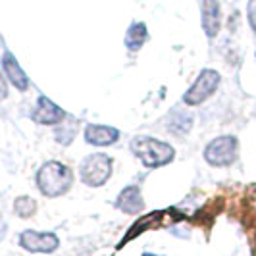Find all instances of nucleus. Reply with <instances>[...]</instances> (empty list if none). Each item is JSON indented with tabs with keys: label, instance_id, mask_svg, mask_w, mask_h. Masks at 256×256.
Returning a JSON list of instances; mask_svg holds the SVG:
<instances>
[{
	"label": "nucleus",
	"instance_id": "11",
	"mask_svg": "<svg viewBox=\"0 0 256 256\" xmlns=\"http://www.w3.org/2000/svg\"><path fill=\"white\" fill-rule=\"evenodd\" d=\"M202 27L208 38H214L222 27V10L218 0H202Z\"/></svg>",
	"mask_w": 256,
	"mask_h": 256
},
{
	"label": "nucleus",
	"instance_id": "19",
	"mask_svg": "<svg viewBox=\"0 0 256 256\" xmlns=\"http://www.w3.org/2000/svg\"><path fill=\"white\" fill-rule=\"evenodd\" d=\"M144 256H156V254H144Z\"/></svg>",
	"mask_w": 256,
	"mask_h": 256
},
{
	"label": "nucleus",
	"instance_id": "9",
	"mask_svg": "<svg viewBox=\"0 0 256 256\" xmlns=\"http://www.w3.org/2000/svg\"><path fill=\"white\" fill-rule=\"evenodd\" d=\"M114 206L118 210L126 212V214H141L144 210V200H142L141 189L137 185H129L124 191L118 194Z\"/></svg>",
	"mask_w": 256,
	"mask_h": 256
},
{
	"label": "nucleus",
	"instance_id": "15",
	"mask_svg": "<svg viewBox=\"0 0 256 256\" xmlns=\"http://www.w3.org/2000/svg\"><path fill=\"white\" fill-rule=\"evenodd\" d=\"M14 212L20 218H31L37 212V202L31 196H18L14 200Z\"/></svg>",
	"mask_w": 256,
	"mask_h": 256
},
{
	"label": "nucleus",
	"instance_id": "17",
	"mask_svg": "<svg viewBox=\"0 0 256 256\" xmlns=\"http://www.w3.org/2000/svg\"><path fill=\"white\" fill-rule=\"evenodd\" d=\"M8 96V85H6V79H4V74L0 72V100H4Z\"/></svg>",
	"mask_w": 256,
	"mask_h": 256
},
{
	"label": "nucleus",
	"instance_id": "1",
	"mask_svg": "<svg viewBox=\"0 0 256 256\" xmlns=\"http://www.w3.org/2000/svg\"><path fill=\"white\" fill-rule=\"evenodd\" d=\"M35 183H37V189L40 191V194H44L48 198H56V196H62L72 189L74 172H72V168L62 164V162L50 160V162H44L38 168Z\"/></svg>",
	"mask_w": 256,
	"mask_h": 256
},
{
	"label": "nucleus",
	"instance_id": "14",
	"mask_svg": "<svg viewBox=\"0 0 256 256\" xmlns=\"http://www.w3.org/2000/svg\"><path fill=\"white\" fill-rule=\"evenodd\" d=\"M77 135V120H72V118H68L66 116L64 120L56 126V131H54V139L56 142H60V144H72L74 139H76Z\"/></svg>",
	"mask_w": 256,
	"mask_h": 256
},
{
	"label": "nucleus",
	"instance_id": "7",
	"mask_svg": "<svg viewBox=\"0 0 256 256\" xmlns=\"http://www.w3.org/2000/svg\"><path fill=\"white\" fill-rule=\"evenodd\" d=\"M66 116L68 114H66L64 110H62L60 106H56V104L52 102L48 96H44V94L38 96L37 104H35V108H33V112H31L33 122H37L40 126H58Z\"/></svg>",
	"mask_w": 256,
	"mask_h": 256
},
{
	"label": "nucleus",
	"instance_id": "8",
	"mask_svg": "<svg viewBox=\"0 0 256 256\" xmlns=\"http://www.w3.org/2000/svg\"><path fill=\"white\" fill-rule=\"evenodd\" d=\"M85 141L92 144V146H110L114 142L120 141L122 133L116 128L110 126H96V124H90L85 128Z\"/></svg>",
	"mask_w": 256,
	"mask_h": 256
},
{
	"label": "nucleus",
	"instance_id": "16",
	"mask_svg": "<svg viewBox=\"0 0 256 256\" xmlns=\"http://www.w3.org/2000/svg\"><path fill=\"white\" fill-rule=\"evenodd\" d=\"M248 24L256 33V0H248Z\"/></svg>",
	"mask_w": 256,
	"mask_h": 256
},
{
	"label": "nucleus",
	"instance_id": "13",
	"mask_svg": "<svg viewBox=\"0 0 256 256\" xmlns=\"http://www.w3.org/2000/svg\"><path fill=\"white\" fill-rule=\"evenodd\" d=\"M148 38V29L142 22H135L131 24L126 33V46H128L131 52H137L142 48V44L146 42Z\"/></svg>",
	"mask_w": 256,
	"mask_h": 256
},
{
	"label": "nucleus",
	"instance_id": "4",
	"mask_svg": "<svg viewBox=\"0 0 256 256\" xmlns=\"http://www.w3.org/2000/svg\"><path fill=\"white\" fill-rule=\"evenodd\" d=\"M237 150H239V141L233 135H222L214 141L208 142L204 150V160L214 168L230 166L237 160Z\"/></svg>",
	"mask_w": 256,
	"mask_h": 256
},
{
	"label": "nucleus",
	"instance_id": "6",
	"mask_svg": "<svg viewBox=\"0 0 256 256\" xmlns=\"http://www.w3.org/2000/svg\"><path fill=\"white\" fill-rule=\"evenodd\" d=\"M20 246L26 248L27 252H42V254H50L60 246V239L48 233V231H33L26 230L20 233Z\"/></svg>",
	"mask_w": 256,
	"mask_h": 256
},
{
	"label": "nucleus",
	"instance_id": "18",
	"mask_svg": "<svg viewBox=\"0 0 256 256\" xmlns=\"http://www.w3.org/2000/svg\"><path fill=\"white\" fill-rule=\"evenodd\" d=\"M6 231H8V228H6V224H4L2 220H0V241H2L4 237H6Z\"/></svg>",
	"mask_w": 256,
	"mask_h": 256
},
{
	"label": "nucleus",
	"instance_id": "5",
	"mask_svg": "<svg viewBox=\"0 0 256 256\" xmlns=\"http://www.w3.org/2000/svg\"><path fill=\"white\" fill-rule=\"evenodd\" d=\"M220 81H222V77H220L216 70H210V68L202 70L200 76L196 77L194 83L189 87V90L183 94V102L187 104V106H200V104H204L216 92Z\"/></svg>",
	"mask_w": 256,
	"mask_h": 256
},
{
	"label": "nucleus",
	"instance_id": "2",
	"mask_svg": "<svg viewBox=\"0 0 256 256\" xmlns=\"http://www.w3.org/2000/svg\"><path fill=\"white\" fill-rule=\"evenodd\" d=\"M131 152L135 154L146 168H162L176 158V150L170 142L158 141L148 135H137L129 142Z\"/></svg>",
	"mask_w": 256,
	"mask_h": 256
},
{
	"label": "nucleus",
	"instance_id": "10",
	"mask_svg": "<svg viewBox=\"0 0 256 256\" xmlns=\"http://www.w3.org/2000/svg\"><path fill=\"white\" fill-rule=\"evenodd\" d=\"M2 72L18 90L29 89V77L26 76V72L22 70V66L18 64L16 56L10 50H6L2 56Z\"/></svg>",
	"mask_w": 256,
	"mask_h": 256
},
{
	"label": "nucleus",
	"instance_id": "12",
	"mask_svg": "<svg viewBox=\"0 0 256 256\" xmlns=\"http://www.w3.org/2000/svg\"><path fill=\"white\" fill-rule=\"evenodd\" d=\"M192 124H194V118L187 110L176 108L168 116V131L172 135H187L191 131Z\"/></svg>",
	"mask_w": 256,
	"mask_h": 256
},
{
	"label": "nucleus",
	"instance_id": "3",
	"mask_svg": "<svg viewBox=\"0 0 256 256\" xmlns=\"http://www.w3.org/2000/svg\"><path fill=\"white\" fill-rule=\"evenodd\" d=\"M112 168H114V160L104 152H92L89 154L81 166H79V174H81V181L89 187H100L112 176Z\"/></svg>",
	"mask_w": 256,
	"mask_h": 256
}]
</instances>
